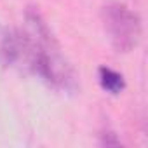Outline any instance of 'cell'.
I'll return each instance as SVG.
<instances>
[{"label":"cell","instance_id":"cell-3","mask_svg":"<svg viewBox=\"0 0 148 148\" xmlns=\"http://www.w3.org/2000/svg\"><path fill=\"white\" fill-rule=\"evenodd\" d=\"M101 145H120V139L115 136V132H112V131H105L103 134H101Z\"/></svg>","mask_w":148,"mask_h":148},{"label":"cell","instance_id":"cell-1","mask_svg":"<svg viewBox=\"0 0 148 148\" xmlns=\"http://www.w3.org/2000/svg\"><path fill=\"white\" fill-rule=\"evenodd\" d=\"M103 26L117 52H131L141 40V19L124 4H110L101 12Z\"/></svg>","mask_w":148,"mask_h":148},{"label":"cell","instance_id":"cell-2","mask_svg":"<svg viewBox=\"0 0 148 148\" xmlns=\"http://www.w3.org/2000/svg\"><path fill=\"white\" fill-rule=\"evenodd\" d=\"M98 79H99V86L105 92L112 94V96H119L124 89H125V80L124 75L119 71H115L113 68L108 66H101L98 70Z\"/></svg>","mask_w":148,"mask_h":148}]
</instances>
